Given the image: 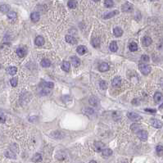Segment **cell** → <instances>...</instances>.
Instances as JSON below:
<instances>
[{"instance_id":"cell-43","label":"cell","mask_w":163,"mask_h":163,"mask_svg":"<svg viewBox=\"0 0 163 163\" xmlns=\"http://www.w3.org/2000/svg\"><path fill=\"white\" fill-rule=\"evenodd\" d=\"M89 163H97V162H95V161H91V162H90Z\"/></svg>"},{"instance_id":"cell-35","label":"cell","mask_w":163,"mask_h":163,"mask_svg":"<svg viewBox=\"0 0 163 163\" xmlns=\"http://www.w3.org/2000/svg\"><path fill=\"white\" fill-rule=\"evenodd\" d=\"M156 151H157L158 155H162L163 153V146L162 145H158L156 148Z\"/></svg>"},{"instance_id":"cell-11","label":"cell","mask_w":163,"mask_h":163,"mask_svg":"<svg viewBox=\"0 0 163 163\" xmlns=\"http://www.w3.org/2000/svg\"><path fill=\"white\" fill-rule=\"evenodd\" d=\"M152 39L150 38V37H148V36H145L143 37V39H142V43H143V46H145V47H148V46H149L151 43H152Z\"/></svg>"},{"instance_id":"cell-19","label":"cell","mask_w":163,"mask_h":163,"mask_svg":"<svg viewBox=\"0 0 163 163\" xmlns=\"http://www.w3.org/2000/svg\"><path fill=\"white\" fill-rule=\"evenodd\" d=\"M61 67H62V69L64 71H66V72H67V71H70V68H71V64H70L68 62L64 61V62L62 63Z\"/></svg>"},{"instance_id":"cell-3","label":"cell","mask_w":163,"mask_h":163,"mask_svg":"<svg viewBox=\"0 0 163 163\" xmlns=\"http://www.w3.org/2000/svg\"><path fill=\"white\" fill-rule=\"evenodd\" d=\"M127 116L132 121H139V120H140L142 119L141 116H139V114H137L135 112H129L127 114Z\"/></svg>"},{"instance_id":"cell-21","label":"cell","mask_w":163,"mask_h":163,"mask_svg":"<svg viewBox=\"0 0 163 163\" xmlns=\"http://www.w3.org/2000/svg\"><path fill=\"white\" fill-rule=\"evenodd\" d=\"M109 48H110V50L111 52H116L118 49V45L117 43H116V41H112L111 43H110V46H109Z\"/></svg>"},{"instance_id":"cell-26","label":"cell","mask_w":163,"mask_h":163,"mask_svg":"<svg viewBox=\"0 0 163 163\" xmlns=\"http://www.w3.org/2000/svg\"><path fill=\"white\" fill-rule=\"evenodd\" d=\"M67 5H68L69 8L74 9L77 7V2H76V0H69L68 3H67Z\"/></svg>"},{"instance_id":"cell-22","label":"cell","mask_w":163,"mask_h":163,"mask_svg":"<svg viewBox=\"0 0 163 163\" xmlns=\"http://www.w3.org/2000/svg\"><path fill=\"white\" fill-rule=\"evenodd\" d=\"M129 49L131 51V52H135V51L138 50V44H137L135 42H131L129 44Z\"/></svg>"},{"instance_id":"cell-23","label":"cell","mask_w":163,"mask_h":163,"mask_svg":"<svg viewBox=\"0 0 163 163\" xmlns=\"http://www.w3.org/2000/svg\"><path fill=\"white\" fill-rule=\"evenodd\" d=\"M102 154L103 157H110L112 154V150L110 149V148H104L102 151Z\"/></svg>"},{"instance_id":"cell-13","label":"cell","mask_w":163,"mask_h":163,"mask_svg":"<svg viewBox=\"0 0 163 163\" xmlns=\"http://www.w3.org/2000/svg\"><path fill=\"white\" fill-rule=\"evenodd\" d=\"M98 70L101 72H104V71H108L109 70V65L108 63H106V62H102V63L98 66Z\"/></svg>"},{"instance_id":"cell-2","label":"cell","mask_w":163,"mask_h":163,"mask_svg":"<svg viewBox=\"0 0 163 163\" xmlns=\"http://www.w3.org/2000/svg\"><path fill=\"white\" fill-rule=\"evenodd\" d=\"M134 9V7L129 2H125V3L121 6V10L124 12H131Z\"/></svg>"},{"instance_id":"cell-38","label":"cell","mask_w":163,"mask_h":163,"mask_svg":"<svg viewBox=\"0 0 163 163\" xmlns=\"http://www.w3.org/2000/svg\"><path fill=\"white\" fill-rule=\"evenodd\" d=\"M149 57H148V55H143L141 57V61L143 62H149Z\"/></svg>"},{"instance_id":"cell-37","label":"cell","mask_w":163,"mask_h":163,"mask_svg":"<svg viewBox=\"0 0 163 163\" xmlns=\"http://www.w3.org/2000/svg\"><path fill=\"white\" fill-rule=\"evenodd\" d=\"M10 83H11V85L12 86V87H16V86L17 85V78L11 79Z\"/></svg>"},{"instance_id":"cell-27","label":"cell","mask_w":163,"mask_h":163,"mask_svg":"<svg viewBox=\"0 0 163 163\" xmlns=\"http://www.w3.org/2000/svg\"><path fill=\"white\" fill-rule=\"evenodd\" d=\"M91 44L93 46H94V48L99 47V45H100V39H99V38H98V37H95V38L93 39L92 41H91Z\"/></svg>"},{"instance_id":"cell-41","label":"cell","mask_w":163,"mask_h":163,"mask_svg":"<svg viewBox=\"0 0 163 163\" xmlns=\"http://www.w3.org/2000/svg\"><path fill=\"white\" fill-rule=\"evenodd\" d=\"M6 121V117L4 115H0V122L1 123H4Z\"/></svg>"},{"instance_id":"cell-45","label":"cell","mask_w":163,"mask_h":163,"mask_svg":"<svg viewBox=\"0 0 163 163\" xmlns=\"http://www.w3.org/2000/svg\"><path fill=\"white\" fill-rule=\"evenodd\" d=\"M151 1H156V0H151Z\"/></svg>"},{"instance_id":"cell-39","label":"cell","mask_w":163,"mask_h":163,"mask_svg":"<svg viewBox=\"0 0 163 163\" xmlns=\"http://www.w3.org/2000/svg\"><path fill=\"white\" fill-rule=\"evenodd\" d=\"M145 111H148V112H150V113H156L157 112V110L156 109H152V108H146L144 109Z\"/></svg>"},{"instance_id":"cell-30","label":"cell","mask_w":163,"mask_h":163,"mask_svg":"<svg viewBox=\"0 0 163 163\" xmlns=\"http://www.w3.org/2000/svg\"><path fill=\"white\" fill-rule=\"evenodd\" d=\"M32 161L34 162H39L42 161V156L39 154V153H36V154H34V156L32 158Z\"/></svg>"},{"instance_id":"cell-5","label":"cell","mask_w":163,"mask_h":163,"mask_svg":"<svg viewBox=\"0 0 163 163\" xmlns=\"http://www.w3.org/2000/svg\"><path fill=\"white\" fill-rule=\"evenodd\" d=\"M137 135H138L139 139H140V140L146 141L147 139H148V134L146 130H139V131L138 132V134H137Z\"/></svg>"},{"instance_id":"cell-4","label":"cell","mask_w":163,"mask_h":163,"mask_svg":"<svg viewBox=\"0 0 163 163\" xmlns=\"http://www.w3.org/2000/svg\"><path fill=\"white\" fill-rule=\"evenodd\" d=\"M150 123L151 125H152V127L156 128V129H161L162 126H163V123L161 121V120H157V119H151L150 120Z\"/></svg>"},{"instance_id":"cell-16","label":"cell","mask_w":163,"mask_h":163,"mask_svg":"<svg viewBox=\"0 0 163 163\" xmlns=\"http://www.w3.org/2000/svg\"><path fill=\"white\" fill-rule=\"evenodd\" d=\"M76 52H77L80 55H84L86 52H87V48H86V47H85V46L80 45V46H78L77 48H76Z\"/></svg>"},{"instance_id":"cell-25","label":"cell","mask_w":163,"mask_h":163,"mask_svg":"<svg viewBox=\"0 0 163 163\" xmlns=\"http://www.w3.org/2000/svg\"><path fill=\"white\" fill-rule=\"evenodd\" d=\"M41 66L43 67H45V68L49 67L51 66V62L48 59H47V58H44V59L41 61Z\"/></svg>"},{"instance_id":"cell-20","label":"cell","mask_w":163,"mask_h":163,"mask_svg":"<svg viewBox=\"0 0 163 163\" xmlns=\"http://www.w3.org/2000/svg\"><path fill=\"white\" fill-rule=\"evenodd\" d=\"M65 39H66V41L67 42V43H71V44H76V43H77V40H76L74 37H72L71 35H66Z\"/></svg>"},{"instance_id":"cell-24","label":"cell","mask_w":163,"mask_h":163,"mask_svg":"<svg viewBox=\"0 0 163 163\" xmlns=\"http://www.w3.org/2000/svg\"><path fill=\"white\" fill-rule=\"evenodd\" d=\"M9 10H10V6L8 5V4H2L0 6V11H2V12H8Z\"/></svg>"},{"instance_id":"cell-7","label":"cell","mask_w":163,"mask_h":163,"mask_svg":"<svg viewBox=\"0 0 163 163\" xmlns=\"http://www.w3.org/2000/svg\"><path fill=\"white\" fill-rule=\"evenodd\" d=\"M119 14V11L117 10H114L112 11H109V12H107L103 15V18L104 19H109V18H111L113 17H115L116 15Z\"/></svg>"},{"instance_id":"cell-33","label":"cell","mask_w":163,"mask_h":163,"mask_svg":"<svg viewBox=\"0 0 163 163\" xmlns=\"http://www.w3.org/2000/svg\"><path fill=\"white\" fill-rule=\"evenodd\" d=\"M139 128H140V125L139 124H136V123H134V124H133L131 126H130V129H131L134 132H137V131H139Z\"/></svg>"},{"instance_id":"cell-40","label":"cell","mask_w":163,"mask_h":163,"mask_svg":"<svg viewBox=\"0 0 163 163\" xmlns=\"http://www.w3.org/2000/svg\"><path fill=\"white\" fill-rule=\"evenodd\" d=\"M85 113H87V114H93L94 113V110L91 109V108H85Z\"/></svg>"},{"instance_id":"cell-18","label":"cell","mask_w":163,"mask_h":163,"mask_svg":"<svg viewBox=\"0 0 163 163\" xmlns=\"http://www.w3.org/2000/svg\"><path fill=\"white\" fill-rule=\"evenodd\" d=\"M7 71H8V73L9 75L14 76V75H16V73L17 72V68L16 66H9L7 68Z\"/></svg>"},{"instance_id":"cell-44","label":"cell","mask_w":163,"mask_h":163,"mask_svg":"<svg viewBox=\"0 0 163 163\" xmlns=\"http://www.w3.org/2000/svg\"><path fill=\"white\" fill-rule=\"evenodd\" d=\"M93 1H94V2H96V3H98V2H99L100 0H93Z\"/></svg>"},{"instance_id":"cell-32","label":"cell","mask_w":163,"mask_h":163,"mask_svg":"<svg viewBox=\"0 0 163 163\" xmlns=\"http://www.w3.org/2000/svg\"><path fill=\"white\" fill-rule=\"evenodd\" d=\"M99 86L100 88H101V89L105 90L108 88V83H107V81L105 80H101L99 82Z\"/></svg>"},{"instance_id":"cell-9","label":"cell","mask_w":163,"mask_h":163,"mask_svg":"<svg viewBox=\"0 0 163 163\" xmlns=\"http://www.w3.org/2000/svg\"><path fill=\"white\" fill-rule=\"evenodd\" d=\"M153 98H154L155 102L158 103V102H162L163 100V94L160 92H156L154 96H153Z\"/></svg>"},{"instance_id":"cell-42","label":"cell","mask_w":163,"mask_h":163,"mask_svg":"<svg viewBox=\"0 0 163 163\" xmlns=\"http://www.w3.org/2000/svg\"><path fill=\"white\" fill-rule=\"evenodd\" d=\"M162 108H163V103L162 104V105L159 106V109H160V110H161V109H162Z\"/></svg>"},{"instance_id":"cell-6","label":"cell","mask_w":163,"mask_h":163,"mask_svg":"<svg viewBox=\"0 0 163 163\" xmlns=\"http://www.w3.org/2000/svg\"><path fill=\"white\" fill-rule=\"evenodd\" d=\"M94 148L97 152H102L105 148V145L102 142H95L94 143Z\"/></svg>"},{"instance_id":"cell-10","label":"cell","mask_w":163,"mask_h":163,"mask_svg":"<svg viewBox=\"0 0 163 163\" xmlns=\"http://www.w3.org/2000/svg\"><path fill=\"white\" fill-rule=\"evenodd\" d=\"M71 62L72 65H73L74 66L77 67L80 65V58H79L78 57H76V56H73V57H71Z\"/></svg>"},{"instance_id":"cell-1","label":"cell","mask_w":163,"mask_h":163,"mask_svg":"<svg viewBox=\"0 0 163 163\" xmlns=\"http://www.w3.org/2000/svg\"><path fill=\"white\" fill-rule=\"evenodd\" d=\"M139 71H141V73L143 74L144 76H148V74L151 72V67L148 66V65L147 64H144V63H140L139 65Z\"/></svg>"},{"instance_id":"cell-12","label":"cell","mask_w":163,"mask_h":163,"mask_svg":"<svg viewBox=\"0 0 163 163\" xmlns=\"http://www.w3.org/2000/svg\"><path fill=\"white\" fill-rule=\"evenodd\" d=\"M39 18H40V15L38 11H34V12L31 13V19L33 22H39Z\"/></svg>"},{"instance_id":"cell-31","label":"cell","mask_w":163,"mask_h":163,"mask_svg":"<svg viewBox=\"0 0 163 163\" xmlns=\"http://www.w3.org/2000/svg\"><path fill=\"white\" fill-rule=\"evenodd\" d=\"M89 103H90V105H92V106H97L98 103V100L94 96H93L89 98Z\"/></svg>"},{"instance_id":"cell-14","label":"cell","mask_w":163,"mask_h":163,"mask_svg":"<svg viewBox=\"0 0 163 163\" xmlns=\"http://www.w3.org/2000/svg\"><path fill=\"white\" fill-rule=\"evenodd\" d=\"M26 53H27V51H26V49H25V48H17V54L20 57H24L26 55Z\"/></svg>"},{"instance_id":"cell-29","label":"cell","mask_w":163,"mask_h":163,"mask_svg":"<svg viewBox=\"0 0 163 163\" xmlns=\"http://www.w3.org/2000/svg\"><path fill=\"white\" fill-rule=\"evenodd\" d=\"M17 15L15 11H8V17L10 20H15L16 18H17Z\"/></svg>"},{"instance_id":"cell-36","label":"cell","mask_w":163,"mask_h":163,"mask_svg":"<svg viewBox=\"0 0 163 163\" xmlns=\"http://www.w3.org/2000/svg\"><path fill=\"white\" fill-rule=\"evenodd\" d=\"M43 85L44 87L48 88H53V86H54V85H53V82H44Z\"/></svg>"},{"instance_id":"cell-17","label":"cell","mask_w":163,"mask_h":163,"mask_svg":"<svg viewBox=\"0 0 163 163\" xmlns=\"http://www.w3.org/2000/svg\"><path fill=\"white\" fill-rule=\"evenodd\" d=\"M34 43L37 46H42L43 45L44 43V39L43 37L42 36H37L35 38V40H34Z\"/></svg>"},{"instance_id":"cell-8","label":"cell","mask_w":163,"mask_h":163,"mask_svg":"<svg viewBox=\"0 0 163 163\" xmlns=\"http://www.w3.org/2000/svg\"><path fill=\"white\" fill-rule=\"evenodd\" d=\"M120 84H121V79H120V76H116V77L114 78L112 81H111V85L115 88L119 87L120 85Z\"/></svg>"},{"instance_id":"cell-28","label":"cell","mask_w":163,"mask_h":163,"mask_svg":"<svg viewBox=\"0 0 163 163\" xmlns=\"http://www.w3.org/2000/svg\"><path fill=\"white\" fill-rule=\"evenodd\" d=\"M4 154H5L6 157L8 158H11V159H16V154L13 152H11V151H9V150L6 151Z\"/></svg>"},{"instance_id":"cell-15","label":"cell","mask_w":163,"mask_h":163,"mask_svg":"<svg viewBox=\"0 0 163 163\" xmlns=\"http://www.w3.org/2000/svg\"><path fill=\"white\" fill-rule=\"evenodd\" d=\"M113 34L116 37H120L123 34V31L121 28L120 27H116L113 30Z\"/></svg>"},{"instance_id":"cell-34","label":"cell","mask_w":163,"mask_h":163,"mask_svg":"<svg viewBox=\"0 0 163 163\" xmlns=\"http://www.w3.org/2000/svg\"><path fill=\"white\" fill-rule=\"evenodd\" d=\"M104 4H105V7L106 8H111V7H113L114 5V3L112 0H105V3H104Z\"/></svg>"}]
</instances>
